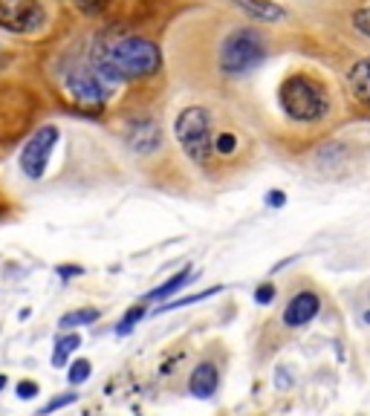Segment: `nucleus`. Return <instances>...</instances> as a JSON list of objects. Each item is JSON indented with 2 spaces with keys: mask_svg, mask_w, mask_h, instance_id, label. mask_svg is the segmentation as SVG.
<instances>
[{
  "mask_svg": "<svg viewBox=\"0 0 370 416\" xmlns=\"http://www.w3.org/2000/svg\"><path fill=\"white\" fill-rule=\"evenodd\" d=\"M110 87L124 82H145L163 70V50L142 35H110L95 41L87 58Z\"/></svg>",
  "mask_w": 370,
  "mask_h": 416,
  "instance_id": "1",
  "label": "nucleus"
},
{
  "mask_svg": "<svg viewBox=\"0 0 370 416\" xmlns=\"http://www.w3.org/2000/svg\"><path fill=\"white\" fill-rule=\"evenodd\" d=\"M321 312V295L313 290H301L293 298L286 301L284 315H281V324L286 330H301L307 327L310 321H315V315Z\"/></svg>",
  "mask_w": 370,
  "mask_h": 416,
  "instance_id": "8",
  "label": "nucleus"
},
{
  "mask_svg": "<svg viewBox=\"0 0 370 416\" xmlns=\"http://www.w3.org/2000/svg\"><path fill=\"white\" fill-rule=\"evenodd\" d=\"M347 87L353 93V99L370 110V55H364L347 70Z\"/></svg>",
  "mask_w": 370,
  "mask_h": 416,
  "instance_id": "12",
  "label": "nucleus"
},
{
  "mask_svg": "<svg viewBox=\"0 0 370 416\" xmlns=\"http://www.w3.org/2000/svg\"><path fill=\"white\" fill-rule=\"evenodd\" d=\"M191 281H194V272H191V266H185V269L176 272L174 278H168L165 283H159L156 290H151L148 295L142 298V303H151V301H168L176 290H183V286H185V283H191Z\"/></svg>",
  "mask_w": 370,
  "mask_h": 416,
  "instance_id": "13",
  "label": "nucleus"
},
{
  "mask_svg": "<svg viewBox=\"0 0 370 416\" xmlns=\"http://www.w3.org/2000/svg\"><path fill=\"white\" fill-rule=\"evenodd\" d=\"M278 107L289 122L313 127L330 119L333 95L330 87L324 84V78H318L307 70H295L284 75V82L278 84Z\"/></svg>",
  "mask_w": 370,
  "mask_h": 416,
  "instance_id": "2",
  "label": "nucleus"
},
{
  "mask_svg": "<svg viewBox=\"0 0 370 416\" xmlns=\"http://www.w3.org/2000/svg\"><path fill=\"white\" fill-rule=\"evenodd\" d=\"M350 23H353V29H356L359 35L370 38V3H367V6H359L356 12H353V15H350Z\"/></svg>",
  "mask_w": 370,
  "mask_h": 416,
  "instance_id": "20",
  "label": "nucleus"
},
{
  "mask_svg": "<svg viewBox=\"0 0 370 416\" xmlns=\"http://www.w3.org/2000/svg\"><path fill=\"white\" fill-rule=\"evenodd\" d=\"M73 402H78V393H61V396H53L50 402H46V405L38 410V416H50V413H55V410H61V408H67V405H73Z\"/></svg>",
  "mask_w": 370,
  "mask_h": 416,
  "instance_id": "21",
  "label": "nucleus"
},
{
  "mask_svg": "<svg viewBox=\"0 0 370 416\" xmlns=\"http://www.w3.org/2000/svg\"><path fill=\"white\" fill-rule=\"evenodd\" d=\"M214 113L203 104L183 107L174 119V139L197 168L214 165Z\"/></svg>",
  "mask_w": 370,
  "mask_h": 416,
  "instance_id": "3",
  "label": "nucleus"
},
{
  "mask_svg": "<svg viewBox=\"0 0 370 416\" xmlns=\"http://www.w3.org/2000/svg\"><path fill=\"white\" fill-rule=\"evenodd\" d=\"M237 9H243L252 21L257 23H278L286 18V9L275 0H232Z\"/></svg>",
  "mask_w": 370,
  "mask_h": 416,
  "instance_id": "11",
  "label": "nucleus"
},
{
  "mask_svg": "<svg viewBox=\"0 0 370 416\" xmlns=\"http://www.w3.org/2000/svg\"><path fill=\"white\" fill-rule=\"evenodd\" d=\"M15 393H18V399H35L38 396V381H32V379H24L15 385Z\"/></svg>",
  "mask_w": 370,
  "mask_h": 416,
  "instance_id": "23",
  "label": "nucleus"
},
{
  "mask_svg": "<svg viewBox=\"0 0 370 416\" xmlns=\"http://www.w3.org/2000/svg\"><path fill=\"white\" fill-rule=\"evenodd\" d=\"M58 139H61V131L55 124H44L26 139V145L21 151V171H24L26 180H32V182L44 180L46 165H50V156L58 145Z\"/></svg>",
  "mask_w": 370,
  "mask_h": 416,
  "instance_id": "7",
  "label": "nucleus"
},
{
  "mask_svg": "<svg viewBox=\"0 0 370 416\" xmlns=\"http://www.w3.org/2000/svg\"><path fill=\"white\" fill-rule=\"evenodd\" d=\"M90 370H93L90 359H75V361L70 364V373H67L70 385H82V381H87V379H90Z\"/></svg>",
  "mask_w": 370,
  "mask_h": 416,
  "instance_id": "19",
  "label": "nucleus"
},
{
  "mask_svg": "<svg viewBox=\"0 0 370 416\" xmlns=\"http://www.w3.org/2000/svg\"><path fill=\"white\" fill-rule=\"evenodd\" d=\"M73 3L82 9L84 15H90V18H93V15H102V12H104L107 0H73Z\"/></svg>",
  "mask_w": 370,
  "mask_h": 416,
  "instance_id": "22",
  "label": "nucleus"
},
{
  "mask_svg": "<svg viewBox=\"0 0 370 416\" xmlns=\"http://www.w3.org/2000/svg\"><path fill=\"white\" fill-rule=\"evenodd\" d=\"M50 21L41 0H0V29L9 35H35Z\"/></svg>",
  "mask_w": 370,
  "mask_h": 416,
  "instance_id": "6",
  "label": "nucleus"
},
{
  "mask_svg": "<svg viewBox=\"0 0 370 416\" xmlns=\"http://www.w3.org/2000/svg\"><path fill=\"white\" fill-rule=\"evenodd\" d=\"M6 61H9V55H6L3 50H0V70H3V67H6Z\"/></svg>",
  "mask_w": 370,
  "mask_h": 416,
  "instance_id": "27",
  "label": "nucleus"
},
{
  "mask_svg": "<svg viewBox=\"0 0 370 416\" xmlns=\"http://www.w3.org/2000/svg\"><path fill=\"white\" fill-rule=\"evenodd\" d=\"M99 310L95 307H82V310H73V312H64L61 315V321H58V327L61 330H75V327H87V324H93V321H99Z\"/></svg>",
  "mask_w": 370,
  "mask_h": 416,
  "instance_id": "15",
  "label": "nucleus"
},
{
  "mask_svg": "<svg viewBox=\"0 0 370 416\" xmlns=\"http://www.w3.org/2000/svg\"><path fill=\"white\" fill-rule=\"evenodd\" d=\"M61 84H64V93H67L70 102H75L78 107H87V110L104 107L110 93H113V87L95 73L90 61H73L70 67L64 70Z\"/></svg>",
  "mask_w": 370,
  "mask_h": 416,
  "instance_id": "5",
  "label": "nucleus"
},
{
  "mask_svg": "<svg viewBox=\"0 0 370 416\" xmlns=\"http://www.w3.org/2000/svg\"><path fill=\"white\" fill-rule=\"evenodd\" d=\"M78 347H82V335H78V332L61 335V339L55 341V350H53V367H64L67 359H70V353H75Z\"/></svg>",
  "mask_w": 370,
  "mask_h": 416,
  "instance_id": "16",
  "label": "nucleus"
},
{
  "mask_svg": "<svg viewBox=\"0 0 370 416\" xmlns=\"http://www.w3.org/2000/svg\"><path fill=\"white\" fill-rule=\"evenodd\" d=\"M243 148V139L237 131H217L214 133V162H229Z\"/></svg>",
  "mask_w": 370,
  "mask_h": 416,
  "instance_id": "14",
  "label": "nucleus"
},
{
  "mask_svg": "<svg viewBox=\"0 0 370 416\" xmlns=\"http://www.w3.org/2000/svg\"><path fill=\"white\" fill-rule=\"evenodd\" d=\"M364 324H370V310H367V312H364Z\"/></svg>",
  "mask_w": 370,
  "mask_h": 416,
  "instance_id": "29",
  "label": "nucleus"
},
{
  "mask_svg": "<svg viewBox=\"0 0 370 416\" xmlns=\"http://www.w3.org/2000/svg\"><path fill=\"white\" fill-rule=\"evenodd\" d=\"M275 295H278L275 283H261V286L255 290V301H257V303H272V301H275Z\"/></svg>",
  "mask_w": 370,
  "mask_h": 416,
  "instance_id": "24",
  "label": "nucleus"
},
{
  "mask_svg": "<svg viewBox=\"0 0 370 416\" xmlns=\"http://www.w3.org/2000/svg\"><path fill=\"white\" fill-rule=\"evenodd\" d=\"M263 202L269 208H284L286 205V194H284V191H269V194L263 197Z\"/></svg>",
  "mask_w": 370,
  "mask_h": 416,
  "instance_id": "25",
  "label": "nucleus"
},
{
  "mask_svg": "<svg viewBox=\"0 0 370 416\" xmlns=\"http://www.w3.org/2000/svg\"><path fill=\"white\" fill-rule=\"evenodd\" d=\"M223 292V286H208V290L203 292H194V295H185L180 301H171V303H163V307H156V312H171V310H180V307H191V303H197V301H205V298H214Z\"/></svg>",
  "mask_w": 370,
  "mask_h": 416,
  "instance_id": "17",
  "label": "nucleus"
},
{
  "mask_svg": "<svg viewBox=\"0 0 370 416\" xmlns=\"http://www.w3.org/2000/svg\"><path fill=\"white\" fill-rule=\"evenodd\" d=\"M82 266H58V275L61 278H70V275H82Z\"/></svg>",
  "mask_w": 370,
  "mask_h": 416,
  "instance_id": "26",
  "label": "nucleus"
},
{
  "mask_svg": "<svg viewBox=\"0 0 370 416\" xmlns=\"http://www.w3.org/2000/svg\"><path fill=\"white\" fill-rule=\"evenodd\" d=\"M220 388V367L214 361H200L188 373V393L197 399H212Z\"/></svg>",
  "mask_w": 370,
  "mask_h": 416,
  "instance_id": "10",
  "label": "nucleus"
},
{
  "mask_svg": "<svg viewBox=\"0 0 370 416\" xmlns=\"http://www.w3.org/2000/svg\"><path fill=\"white\" fill-rule=\"evenodd\" d=\"M145 318V303H133L131 310L124 312V318L119 321V327H116V335H127V332H133V327Z\"/></svg>",
  "mask_w": 370,
  "mask_h": 416,
  "instance_id": "18",
  "label": "nucleus"
},
{
  "mask_svg": "<svg viewBox=\"0 0 370 416\" xmlns=\"http://www.w3.org/2000/svg\"><path fill=\"white\" fill-rule=\"evenodd\" d=\"M263 58H266L263 32L255 29V26H237L220 44L217 67H220L223 75L240 78V75H249L252 70L261 67Z\"/></svg>",
  "mask_w": 370,
  "mask_h": 416,
  "instance_id": "4",
  "label": "nucleus"
},
{
  "mask_svg": "<svg viewBox=\"0 0 370 416\" xmlns=\"http://www.w3.org/2000/svg\"><path fill=\"white\" fill-rule=\"evenodd\" d=\"M163 124L156 119H139L131 124V131H127V145H131L133 153L139 156H151L163 148Z\"/></svg>",
  "mask_w": 370,
  "mask_h": 416,
  "instance_id": "9",
  "label": "nucleus"
},
{
  "mask_svg": "<svg viewBox=\"0 0 370 416\" xmlns=\"http://www.w3.org/2000/svg\"><path fill=\"white\" fill-rule=\"evenodd\" d=\"M6 381H9L6 376H0V390H3V388H6Z\"/></svg>",
  "mask_w": 370,
  "mask_h": 416,
  "instance_id": "28",
  "label": "nucleus"
}]
</instances>
